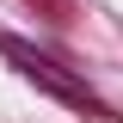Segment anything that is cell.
<instances>
[{
	"label": "cell",
	"instance_id": "obj_1",
	"mask_svg": "<svg viewBox=\"0 0 123 123\" xmlns=\"http://www.w3.org/2000/svg\"><path fill=\"white\" fill-rule=\"evenodd\" d=\"M0 55L12 62L18 74L31 80V86H43L49 98H62V105H74V111H86V117H111V105L98 98V92L86 86V80H74L62 62H49L43 49H31V43H18V37H0Z\"/></svg>",
	"mask_w": 123,
	"mask_h": 123
}]
</instances>
